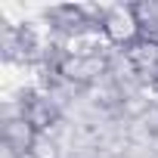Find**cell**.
Listing matches in <instances>:
<instances>
[{
	"instance_id": "obj_4",
	"label": "cell",
	"mask_w": 158,
	"mask_h": 158,
	"mask_svg": "<svg viewBox=\"0 0 158 158\" xmlns=\"http://www.w3.org/2000/svg\"><path fill=\"white\" fill-rule=\"evenodd\" d=\"M37 136H40V133L34 130V124H31L28 118H22V115H16V118H10V121L3 124L6 149H13L16 155H31V149H34Z\"/></svg>"
},
{
	"instance_id": "obj_2",
	"label": "cell",
	"mask_w": 158,
	"mask_h": 158,
	"mask_svg": "<svg viewBox=\"0 0 158 158\" xmlns=\"http://www.w3.org/2000/svg\"><path fill=\"white\" fill-rule=\"evenodd\" d=\"M59 74L71 84H93L109 71V59L102 53H90V56H62L59 59Z\"/></svg>"
},
{
	"instance_id": "obj_5",
	"label": "cell",
	"mask_w": 158,
	"mask_h": 158,
	"mask_svg": "<svg viewBox=\"0 0 158 158\" xmlns=\"http://www.w3.org/2000/svg\"><path fill=\"white\" fill-rule=\"evenodd\" d=\"M22 118H28L37 133H47V130L59 121V112H56V106H53L50 99H28V102L22 106Z\"/></svg>"
},
{
	"instance_id": "obj_1",
	"label": "cell",
	"mask_w": 158,
	"mask_h": 158,
	"mask_svg": "<svg viewBox=\"0 0 158 158\" xmlns=\"http://www.w3.org/2000/svg\"><path fill=\"white\" fill-rule=\"evenodd\" d=\"M99 31L106 34V40L112 47H124V50L143 37V28H139L133 6H109L99 19Z\"/></svg>"
},
{
	"instance_id": "obj_6",
	"label": "cell",
	"mask_w": 158,
	"mask_h": 158,
	"mask_svg": "<svg viewBox=\"0 0 158 158\" xmlns=\"http://www.w3.org/2000/svg\"><path fill=\"white\" fill-rule=\"evenodd\" d=\"M28 158H59V149H56V143H53V139H50L47 133H40Z\"/></svg>"
},
{
	"instance_id": "obj_3",
	"label": "cell",
	"mask_w": 158,
	"mask_h": 158,
	"mask_svg": "<svg viewBox=\"0 0 158 158\" xmlns=\"http://www.w3.org/2000/svg\"><path fill=\"white\" fill-rule=\"evenodd\" d=\"M130 71L139 77V81H155L158 84V37L143 34L136 44H130L124 50Z\"/></svg>"
}]
</instances>
